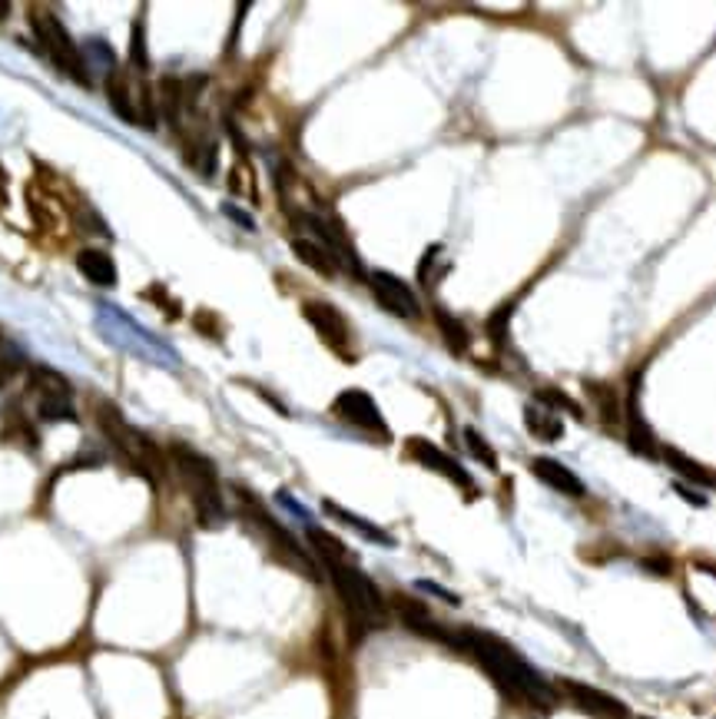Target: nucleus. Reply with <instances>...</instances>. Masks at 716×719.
Returning a JSON list of instances; mask_svg holds the SVG:
<instances>
[{
    "label": "nucleus",
    "mask_w": 716,
    "mask_h": 719,
    "mask_svg": "<svg viewBox=\"0 0 716 719\" xmlns=\"http://www.w3.org/2000/svg\"><path fill=\"white\" fill-rule=\"evenodd\" d=\"M418 587H422V590H428V594H435V597H442L445 604H455V607L462 604V600H458V594H452V590H445V587H438V584H432V580H422Z\"/></svg>",
    "instance_id": "obj_34"
},
{
    "label": "nucleus",
    "mask_w": 716,
    "mask_h": 719,
    "mask_svg": "<svg viewBox=\"0 0 716 719\" xmlns=\"http://www.w3.org/2000/svg\"><path fill=\"white\" fill-rule=\"evenodd\" d=\"M442 252H445L442 245H428L425 255H422V262H418V282H422L425 288H435L438 279H442V272L448 269V262H445Z\"/></svg>",
    "instance_id": "obj_26"
},
{
    "label": "nucleus",
    "mask_w": 716,
    "mask_h": 719,
    "mask_svg": "<svg viewBox=\"0 0 716 719\" xmlns=\"http://www.w3.org/2000/svg\"><path fill=\"white\" fill-rule=\"evenodd\" d=\"M0 345H3V335H0Z\"/></svg>",
    "instance_id": "obj_39"
},
{
    "label": "nucleus",
    "mask_w": 716,
    "mask_h": 719,
    "mask_svg": "<svg viewBox=\"0 0 716 719\" xmlns=\"http://www.w3.org/2000/svg\"><path fill=\"white\" fill-rule=\"evenodd\" d=\"M700 570H710V574H714V577H716V567H714V564H700Z\"/></svg>",
    "instance_id": "obj_38"
},
{
    "label": "nucleus",
    "mask_w": 716,
    "mask_h": 719,
    "mask_svg": "<svg viewBox=\"0 0 716 719\" xmlns=\"http://www.w3.org/2000/svg\"><path fill=\"white\" fill-rule=\"evenodd\" d=\"M107 100H110V107H113V113H117L120 120L140 126V107H137L140 97H133V87H130V80H127L120 70H113V73L107 77Z\"/></svg>",
    "instance_id": "obj_20"
},
{
    "label": "nucleus",
    "mask_w": 716,
    "mask_h": 719,
    "mask_svg": "<svg viewBox=\"0 0 716 719\" xmlns=\"http://www.w3.org/2000/svg\"><path fill=\"white\" fill-rule=\"evenodd\" d=\"M587 395L597 402V412L604 415V422H607V425L621 422V405H617V395H614V388H611V385L591 382V385H587Z\"/></svg>",
    "instance_id": "obj_27"
},
{
    "label": "nucleus",
    "mask_w": 716,
    "mask_h": 719,
    "mask_svg": "<svg viewBox=\"0 0 716 719\" xmlns=\"http://www.w3.org/2000/svg\"><path fill=\"white\" fill-rule=\"evenodd\" d=\"M369 288H372L375 302L385 312H392L395 318L415 322L422 315V302H418L415 288L405 279H399V275H392L385 269H375V272H369Z\"/></svg>",
    "instance_id": "obj_10"
},
{
    "label": "nucleus",
    "mask_w": 716,
    "mask_h": 719,
    "mask_svg": "<svg viewBox=\"0 0 716 719\" xmlns=\"http://www.w3.org/2000/svg\"><path fill=\"white\" fill-rule=\"evenodd\" d=\"M97 425H100V432L107 435V442L127 458V465L137 472V475H143L147 480H160V475L167 472L163 468V455L157 452V445L140 432V428H133L123 415H120V408L117 405H110V402H97Z\"/></svg>",
    "instance_id": "obj_5"
},
{
    "label": "nucleus",
    "mask_w": 716,
    "mask_h": 719,
    "mask_svg": "<svg viewBox=\"0 0 716 719\" xmlns=\"http://www.w3.org/2000/svg\"><path fill=\"white\" fill-rule=\"evenodd\" d=\"M714 484H716V475H714Z\"/></svg>",
    "instance_id": "obj_40"
},
{
    "label": "nucleus",
    "mask_w": 716,
    "mask_h": 719,
    "mask_svg": "<svg viewBox=\"0 0 716 719\" xmlns=\"http://www.w3.org/2000/svg\"><path fill=\"white\" fill-rule=\"evenodd\" d=\"M170 468L177 472V478L183 484V490L190 494L193 500V510H196V520L203 527H220L226 520V500H223V487H220V472L216 465L190 448L186 442H173L170 445Z\"/></svg>",
    "instance_id": "obj_2"
},
{
    "label": "nucleus",
    "mask_w": 716,
    "mask_h": 719,
    "mask_svg": "<svg viewBox=\"0 0 716 719\" xmlns=\"http://www.w3.org/2000/svg\"><path fill=\"white\" fill-rule=\"evenodd\" d=\"M157 107H160V113L180 130L183 126V110L193 103L190 100V90H186V83L180 80V77H163L160 80V87H157Z\"/></svg>",
    "instance_id": "obj_18"
},
{
    "label": "nucleus",
    "mask_w": 716,
    "mask_h": 719,
    "mask_svg": "<svg viewBox=\"0 0 716 719\" xmlns=\"http://www.w3.org/2000/svg\"><path fill=\"white\" fill-rule=\"evenodd\" d=\"M30 30L37 37V43L43 47V53L50 57V63L70 77L73 83L80 87H93V77H90V67L80 53V47L73 43V37L67 33L63 20L53 13V10H43V7H33L30 10Z\"/></svg>",
    "instance_id": "obj_6"
},
{
    "label": "nucleus",
    "mask_w": 716,
    "mask_h": 719,
    "mask_svg": "<svg viewBox=\"0 0 716 719\" xmlns=\"http://www.w3.org/2000/svg\"><path fill=\"white\" fill-rule=\"evenodd\" d=\"M239 497V514H242V520L269 544V550L285 564V567H292V570H299L302 577H309V580H319V570H315V560H312V554L265 510V504L249 490V487H242L236 484L233 487Z\"/></svg>",
    "instance_id": "obj_4"
},
{
    "label": "nucleus",
    "mask_w": 716,
    "mask_h": 719,
    "mask_svg": "<svg viewBox=\"0 0 716 719\" xmlns=\"http://www.w3.org/2000/svg\"><path fill=\"white\" fill-rule=\"evenodd\" d=\"M537 405H544V408H551V412H571L574 418H584V408L571 398V395H564V392H557V388H541L537 392Z\"/></svg>",
    "instance_id": "obj_29"
},
{
    "label": "nucleus",
    "mask_w": 716,
    "mask_h": 719,
    "mask_svg": "<svg viewBox=\"0 0 716 719\" xmlns=\"http://www.w3.org/2000/svg\"><path fill=\"white\" fill-rule=\"evenodd\" d=\"M531 475L541 480V484H547L551 490H557V494H564V497H584L587 494V487H584V480L577 478L567 465H561L557 458H531Z\"/></svg>",
    "instance_id": "obj_15"
},
{
    "label": "nucleus",
    "mask_w": 716,
    "mask_h": 719,
    "mask_svg": "<svg viewBox=\"0 0 716 719\" xmlns=\"http://www.w3.org/2000/svg\"><path fill=\"white\" fill-rule=\"evenodd\" d=\"M10 17V3L7 0H0V20H7Z\"/></svg>",
    "instance_id": "obj_37"
},
{
    "label": "nucleus",
    "mask_w": 716,
    "mask_h": 719,
    "mask_svg": "<svg viewBox=\"0 0 716 719\" xmlns=\"http://www.w3.org/2000/svg\"><path fill=\"white\" fill-rule=\"evenodd\" d=\"M30 388L37 392V415L43 422H77L73 388L60 372H53L47 365H33L30 368Z\"/></svg>",
    "instance_id": "obj_7"
},
{
    "label": "nucleus",
    "mask_w": 716,
    "mask_h": 719,
    "mask_svg": "<svg viewBox=\"0 0 716 719\" xmlns=\"http://www.w3.org/2000/svg\"><path fill=\"white\" fill-rule=\"evenodd\" d=\"M292 252H295V259H299L302 265H309L312 272H319V275H325V279H332V275L339 272V262H335L319 242L292 240Z\"/></svg>",
    "instance_id": "obj_23"
},
{
    "label": "nucleus",
    "mask_w": 716,
    "mask_h": 719,
    "mask_svg": "<svg viewBox=\"0 0 716 719\" xmlns=\"http://www.w3.org/2000/svg\"><path fill=\"white\" fill-rule=\"evenodd\" d=\"M524 428H527L537 442H544V445H554V442L564 438V422H561V415L551 412V408H544V405H527V408H524Z\"/></svg>",
    "instance_id": "obj_21"
},
{
    "label": "nucleus",
    "mask_w": 716,
    "mask_h": 719,
    "mask_svg": "<svg viewBox=\"0 0 716 719\" xmlns=\"http://www.w3.org/2000/svg\"><path fill=\"white\" fill-rule=\"evenodd\" d=\"M77 269H80V275L90 285H100V288H113L117 285V262L103 249H80L77 252Z\"/></svg>",
    "instance_id": "obj_16"
},
{
    "label": "nucleus",
    "mask_w": 716,
    "mask_h": 719,
    "mask_svg": "<svg viewBox=\"0 0 716 719\" xmlns=\"http://www.w3.org/2000/svg\"><path fill=\"white\" fill-rule=\"evenodd\" d=\"M627 445L634 455H644V458H660V442L657 435L651 432V425L641 418V408H637V395H631L627 402Z\"/></svg>",
    "instance_id": "obj_17"
},
{
    "label": "nucleus",
    "mask_w": 716,
    "mask_h": 719,
    "mask_svg": "<svg viewBox=\"0 0 716 719\" xmlns=\"http://www.w3.org/2000/svg\"><path fill=\"white\" fill-rule=\"evenodd\" d=\"M329 580L355 627V634H369V630H382L389 624V600L385 594L375 587V580L355 567V560H342V564H325Z\"/></svg>",
    "instance_id": "obj_3"
},
{
    "label": "nucleus",
    "mask_w": 716,
    "mask_h": 719,
    "mask_svg": "<svg viewBox=\"0 0 716 719\" xmlns=\"http://www.w3.org/2000/svg\"><path fill=\"white\" fill-rule=\"evenodd\" d=\"M305 537H309V544H312V550H315V557H319L322 564H342V560H352V550H349L335 534H329L325 527L309 524V527H305Z\"/></svg>",
    "instance_id": "obj_22"
},
{
    "label": "nucleus",
    "mask_w": 716,
    "mask_h": 719,
    "mask_svg": "<svg viewBox=\"0 0 716 719\" xmlns=\"http://www.w3.org/2000/svg\"><path fill=\"white\" fill-rule=\"evenodd\" d=\"M660 458L667 462L670 472H677L680 478H687L690 484H700V487H710V484H714V475H710L700 462L687 458V455L677 452V448H660Z\"/></svg>",
    "instance_id": "obj_24"
},
{
    "label": "nucleus",
    "mask_w": 716,
    "mask_h": 719,
    "mask_svg": "<svg viewBox=\"0 0 716 719\" xmlns=\"http://www.w3.org/2000/svg\"><path fill=\"white\" fill-rule=\"evenodd\" d=\"M332 415L365 435H379L382 442L392 438V428L382 415V408L375 405V398L362 388H345L335 402H332Z\"/></svg>",
    "instance_id": "obj_8"
},
{
    "label": "nucleus",
    "mask_w": 716,
    "mask_h": 719,
    "mask_svg": "<svg viewBox=\"0 0 716 719\" xmlns=\"http://www.w3.org/2000/svg\"><path fill=\"white\" fill-rule=\"evenodd\" d=\"M7 186H10V180H7V170L0 166V210H7V203H10V196H7Z\"/></svg>",
    "instance_id": "obj_36"
},
{
    "label": "nucleus",
    "mask_w": 716,
    "mask_h": 719,
    "mask_svg": "<svg viewBox=\"0 0 716 719\" xmlns=\"http://www.w3.org/2000/svg\"><path fill=\"white\" fill-rule=\"evenodd\" d=\"M130 63H133L140 73L150 70V53H147V23H143V20H137V23L130 27Z\"/></svg>",
    "instance_id": "obj_28"
},
{
    "label": "nucleus",
    "mask_w": 716,
    "mask_h": 719,
    "mask_svg": "<svg viewBox=\"0 0 716 719\" xmlns=\"http://www.w3.org/2000/svg\"><path fill=\"white\" fill-rule=\"evenodd\" d=\"M435 322H438V328H442V335H445V345H448L455 355H465L468 345H472V335H468L465 322H458V318L448 315L445 308H435Z\"/></svg>",
    "instance_id": "obj_25"
},
{
    "label": "nucleus",
    "mask_w": 716,
    "mask_h": 719,
    "mask_svg": "<svg viewBox=\"0 0 716 719\" xmlns=\"http://www.w3.org/2000/svg\"><path fill=\"white\" fill-rule=\"evenodd\" d=\"M302 315H305V322L319 332V338L342 358V362H355V352H352V328H349V322H345V315L335 308V305H329V302H305L302 305Z\"/></svg>",
    "instance_id": "obj_9"
},
{
    "label": "nucleus",
    "mask_w": 716,
    "mask_h": 719,
    "mask_svg": "<svg viewBox=\"0 0 716 719\" xmlns=\"http://www.w3.org/2000/svg\"><path fill=\"white\" fill-rule=\"evenodd\" d=\"M295 220V226H302V230H309V236L312 242H319L335 262H339V269H349L352 275H362V265H359V255H355V249H352V242L342 236V230H335V226H329L322 216H312V213H295L292 216Z\"/></svg>",
    "instance_id": "obj_13"
},
{
    "label": "nucleus",
    "mask_w": 716,
    "mask_h": 719,
    "mask_svg": "<svg viewBox=\"0 0 716 719\" xmlns=\"http://www.w3.org/2000/svg\"><path fill=\"white\" fill-rule=\"evenodd\" d=\"M389 607L399 614V620H402V624H405L412 634H418V637H425V640H435V644H445V647H452V640H455V630H448L445 624H438V620L432 617V610H428L422 600H415V597H405V594H395Z\"/></svg>",
    "instance_id": "obj_14"
},
{
    "label": "nucleus",
    "mask_w": 716,
    "mask_h": 719,
    "mask_svg": "<svg viewBox=\"0 0 716 719\" xmlns=\"http://www.w3.org/2000/svg\"><path fill=\"white\" fill-rule=\"evenodd\" d=\"M452 650L468 654L511 703L534 707V710H551L557 703V697H561L557 687H551L507 640H501V637H494L487 630H475V627L455 630Z\"/></svg>",
    "instance_id": "obj_1"
},
{
    "label": "nucleus",
    "mask_w": 716,
    "mask_h": 719,
    "mask_svg": "<svg viewBox=\"0 0 716 719\" xmlns=\"http://www.w3.org/2000/svg\"><path fill=\"white\" fill-rule=\"evenodd\" d=\"M677 494L687 500V504H694V507H707V497L704 494H697L694 487H687V484H677Z\"/></svg>",
    "instance_id": "obj_35"
},
{
    "label": "nucleus",
    "mask_w": 716,
    "mask_h": 719,
    "mask_svg": "<svg viewBox=\"0 0 716 719\" xmlns=\"http://www.w3.org/2000/svg\"><path fill=\"white\" fill-rule=\"evenodd\" d=\"M322 510H325L329 517L342 520L345 527H352L355 534H362L365 540H372V544H382V547H395V537H392L389 530H382L379 524L365 520L362 514H355V510H349V507H342V504H335V500H322Z\"/></svg>",
    "instance_id": "obj_19"
},
{
    "label": "nucleus",
    "mask_w": 716,
    "mask_h": 719,
    "mask_svg": "<svg viewBox=\"0 0 716 719\" xmlns=\"http://www.w3.org/2000/svg\"><path fill=\"white\" fill-rule=\"evenodd\" d=\"M223 216H230L233 223H239L245 233H255V220L249 216V213H242L239 206H233V203H223Z\"/></svg>",
    "instance_id": "obj_33"
},
{
    "label": "nucleus",
    "mask_w": 716,
    "mask_h": 719,
    "mask_svg": "<svg viewBox=\"0 0 716 719\" xmlns=\"http://www.w3.org/2000/svg\"><path fill=\"white\" fill-rule=\"evenodd\" d=\"M462 435H465V445H468V452L475 455L477 462H481L484 468L497 472V455H494V448L487 445V438H484V435H481L477 428H465Z\"/></svg>",
    "instance_id": "obj_30"
},
{
    "label": "nucleus",
    "mask_w": 716,
    "mask_h": 719,
    "mask_svg": "<svg viewBox=\"0 0 716 719\" xmlns=\"http://www.w3.org/2000/svg\"><path fill=\"white\" fill-rule=\"evenodd\" d=\"M20 368H23V355H20L13 345L3 342V345H0V388H3V385H7Z\"/></svg>",
    "instance_id": "obj_31"
},
{
    "label": "nucleus",
    "mask_w": 716,
    "mask_h": 719,
    "mask_svg": "<svg viewBox=\"0 0 716 719\" xmlns=\"http://www.w3.org/2000/svg\"><path fill=\"white\" fill-rule=\"evenodd\" d=\"M511 305H501L491 318H487V332H491V338L494 342H504V328H507V322H511Z\"/></svg>",
    "instance_id": "obj_32"
},
{
    "label": "nucleus",
    "mask_w": 716,
    "mask_h": 719,
    "mask_svg": "<svg viewBox=\"0 0 716 719\" xmlns=\"http://www.w3.org/2000/svg\"><path fill=\"white\" fill-rule=\"evenodd\" d=\"M557 693L571 700V707H577L581 713L594 719H631V707L624 700H617L614 693L581 683V680H561Z\"/></svg>",
    "instance_id": "obj_11"
},
{
    "label": "nucleus",
    "mask_w": 716,
    "mask_h": 719,
    "mask_svg": "<svg viewBox=\"0 0 716 719\" xmlns=\"http://www.w3.org/2000/svg\"><path fill=\"white\" fill-rule=\"evenodd\" d=\"M409 455L422 465V468H428V472H435V475H442V478H448L455 487H462L468 497H475L477 487L475 478L468 475V468H462V462H455L448 452H442L435 442H428V438H409Z\"/></svg>",
    "instance_id": "obj_12"
}]
</instances>
